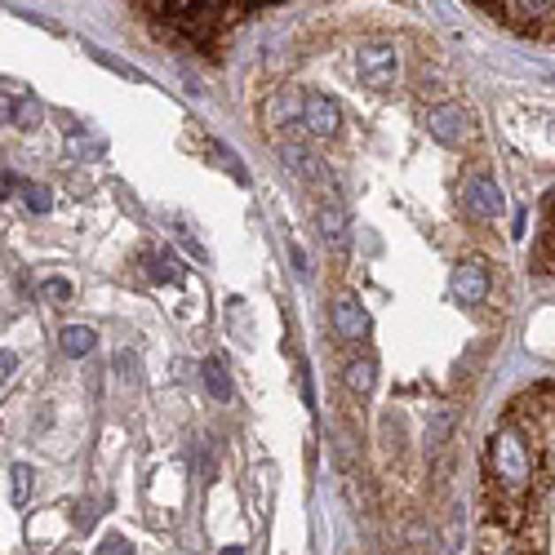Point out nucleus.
Here are the masks:
<instances>
[{"label":"nucleus","mask_w":555,"mask_h":555,"mask_svg":"<svg viewBox=\"0 0 555 555\" xmlns=\"http://www.w3.org/2000/svg\"><path fill=\"white\" fill-rule=\"evenodd\" d=\"M266 120L271 125H289V120H303V94H294V89H275L271 94V103H266Z\"/></svg>","instance_id":"obj_10"},{"label":"nucleus","mask_w":555,"mask_h":555,"mask_svg":"<svg viewBox=\"0 0 555 555\" xmlns=\"http://www.w3.org/2000/svg\"><path fill=\"white\" fill-rule=\"evenodd\" d=\"M14 107H19V98H10V94H0V120H14Z\"/></svg>","instance_id":"obj_20"},{"label":"nucleus","mask_w":555,"mask_h":555,"mask_svg":"<svg viewBox=\"0 0 555 555\" xmlns=\"http://www.w3.org/2000/svg\"><path fill=\"white\" fill-rule=\"evenodd\" d=\"M356 72L374 85V89H387L391 76H396V50L391 45H365L356 54Z\"/></svg>","instance_id":"obj_6"},{"label":"nucleus","mask_w":555,"mask_h":555,"mask_svg":"<svg viewBox=\"0 0 555 555\" xmlns=\"http://www.w3.org/2000/svg\"><path fill=\"white\" fill-rule=\"evenodd\" d=\"M462 204H466V213L480 218V222H497V218L506 213V200H502L497 182L484 178V173H471V178L462 182Z\"/></svg>","instance_id":"obj_1"},{"label":"nucleus","mask_w":555,"mask_h":555,"mask_svg":"<svg viewBox=\"0 0 555 555\" xmlns=\"http://www.w3.org/2000/svg\"><path fill=\"white\" fill-rule=\"evenodd\" d=\"M231 5H235L240 14H249V10H262V5H275V0H231Z\"/></svg>","instance_id":"obj_21"},{"label":"nucleus","mask_w":555,"mask_h":555,"mask_svg":"<svg viewBox=\"0 0 555 555\" xmlns=\"http://www.w3.org/2000/svg\"><path fill=\"white\" fill-rule=\"evenodd\" d=\"M67 147H72V151H85V156H98V151H103L98 138H67Z\"/></svg>","instance_id":"obj_18"},{"label":"nucleus","mask_w":555,"mask_h":555,"mask_svg":"<svg viewBox=\"0 0 555 555\" xmlns=\"http://www.w3.org/2000/svg\"><path fill=\"white\" fill-rule=\"evenodd\" d=\"M316 218H320V231H325L329 249H334V253H347V213H343V209L329 200V204H325Z\"/></svg>","instance_id":"obj_9"},{"label":"nucleus","mask_w":555,"mask_h":555,"mask_svg":"<svg viewBox=\"0 0 555 555\" xmlns=\"http://www.w3.org/2000/svg\"><path fill=\"white\" fill-rule=\"evenodd\" d=\"M347 382H351V387H356V391L365 396V391L374 387V365H369V360H360V365H351V369H347Z\"/></svg>","instance_id":"obj_15"},{"label":"nucleus","mask_w":555,"mask_h":555,"mask_svg":"<svg viewBox=\"0 0 555 555\" xmlns=\"http://www.w3.org/2000/svg\"><path fill=\"white\" fill-rule=\"evenodd\" d=\"M427 134H431L436 143H444V147H462L475 129H471V116H466L458 103H440V107L427 112Z\"/></svg>","instance_id":"obj_2"},{"label":"nucleus","mask_w":555,"mask_h":555,"mask_svg":"<svg viewBox=\"0 0 555 555\" xmlns=\"http://www.w3.org/2000/svg\"><path fill=\"white\" fill-rule=\"evenodd\" d=\"M334 329L347 338V343H365L369 338V316L356 298H338L334 303Z\"/></svg>","instance_id":"obj_8"},{"label":"nucleus","mask_w":555,"mask_h":555,"mask_svg":"<svg viewBox=\"0 0 555 555\" xmlns=\"http://www.w3.org/2000/svg\"><path fill=\"white\" fill-rule=\"evenodd\" d=\"M303 125L316 138H334L343 129V112L329 94H303Z\"/></svg>","instance_id":"obj_3"},{"label":"nucleus","mask_w":555,"mask_h":555,"mask_svg":"<svg viewBox=\"0 0 555 555\" xmlns=\"http://www.w3.org/2000/svg\"><path fill=\"white\" fill-rule=\"evenodd\" d=\"M10 475H14V480H10V497H14V506H27V497H32V466H14Z\"/></svg>","instance_id":"obj_13"},{"label":"nucleus","mask_w":555,"mask_h":555,"mask_svg":"<svg viewBox=\"0 0 555 555\" xmlns=\"http://www.w3.org/2000/svg\"><path fill=\"white\" fill-rule=\"evenodd\" d=\"M19 369V356L14 351H0V387H5L10 382V374Z\"/></svg>","instance_id":"obj_19"},{"label":"nucleus","mask_w":555,"mask_h":555,"mask_svg":"<svg viewBox=\"0 0 555 555\" xmlns=\"http://www.w3.org/2000/svg\"><path fill=\"white\" fill-rule=\"evenodd\" d=\"M528 266H533V275H555V191L542 200V231L533 240Z\"/></svg>","instance_id":"obj_4"},{"label":"nucleus","mask_w":555,"mask_h":555,"mask_svg":"<svg viewBox=\"0 0 555 555\" xmlns=\"http://www.w3.org/2000/svg\"><path fill=\"white\" fill-rule=\"evenodd\" d=\"M204 382H209V391H213L218 400H231V378H227L222 360H204Z\"/></svg>","instance_id":"obj_12"},{"label":"nucleus","mask_w":555,"mask_h":555,"mask_svg":"<svg viewBox=\"0 0 555 555\" xmlns=\"http://www.w3.org/2000/svg\"><path fill=\"white\" fill-rule=\"evenodd\" d=\"M281 160H285L298 178H307V182H316V187H325V191H329V173H325V165H320V160H316L303 143H289V138H285V143H281Z\"/></svg>","instance_id":"obj_7"},{"label":"nucleus","mask_w":555,"mask_h":555,"mask_svg":"<svg viewBox=\"0 0 555 555\" xmlns=\"http://www.w3.org/2000/svg\"><path fill=\"white\" fill-rule=\"evenodd\" d=\"M98 347V334L94 329H85V325H67L63 329V351L67 356H89Z\"/></svg>","instance_id":"obj_11"},{"label":"nucleus","mask_w":555,"mask_h":555,"mask_svg":"<svg viewBox=\"0 0 555 555\" xmlns=\"http://www.w3.org/2000/svg\"><path fill=\"white\" fill-rule=\"evenodd\" d=\"M23 200H27L32 213H50V204H54V196L45 187H36V182H23Z\"/></svg>","instance_id":"obj_14"},{"label":"nucleus","mask_w":555,"mask_h":555,"mask_svg":"<svg viewBox=\"0 0 555 555\" xmlns=\"http://www.w3.org/2000/svg\"><path fill=\"white\" fill-rule=\"evenodd\" d=\"M41 294H45L50 303H67V298H72V285H67V281H45Z\"/></svg>","instance_id":"obj_17"},{"label":"nucleus","mask_w":555,"mask_h":555,"mask_svg":"<svg viewBox=\"0 0 555 555\" xmlns=\"http://www.w3.org/2000/svg\"><path fill=\"white\" fill-rule=\"evenodd\" d=\"M453 298L466 303V307H480L489 298V266L480 258H471V262H462L453 271Z\"/></svg>","instance_id":"obj_5"},{"label":"nucleus","mask_w":555,"mask_h":555,"mask_svg":"<svg viewBox=\"0 0 555 555\" xmlns=\"http://www.w3.org/2000/svg\"><path fill=\"white\" fill-rule=\"evenodd\" d=\"M14 125H23V129L41 125V107H36L32 98H19V107H14Z\"/></svg>","instance_id":"obj_16"},{"label":"nucleus","mask_w":555,"mask_h":555,"mask_svg":"<svg viewBox=\"0 0 555 555\" xmlns=\"http://www.w3.org/2000/svg\"><path fill=\"white\" fill-rule=\"evenodd\" d=\"M10 187H23V182H19L14 173H0V200H5V196H10Z\"/></svg>","instance_id":"obj_22"}]
</instances>
